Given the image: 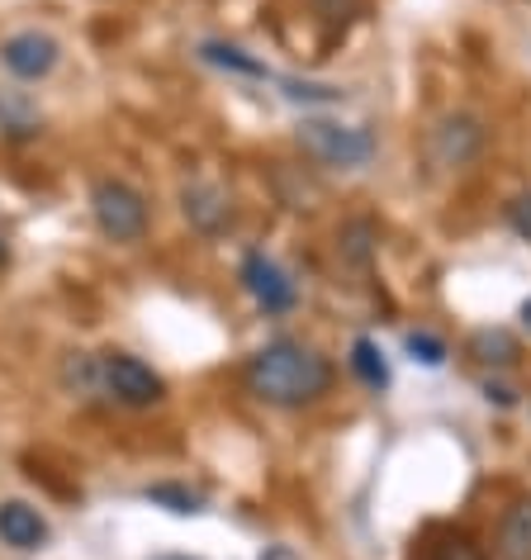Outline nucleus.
Instances as JSON below:
<instances>
[{
  "instance_id": "nucleus-1",
  "label": "nucleus",
  "mask_w": 531,
  "mask_h": 560,
  "mask_svg": "<svg viewBox=\"0 0 531 560\" xmlns=\"http://www.w3.org/2000/svg\"><path fill=\"white\" fill-rule=\"evenodd\" d=\"M243 381L261 404L304 409V404H318L332 389V361L323 352H314V347L281 338V342H266L247 361Z\"/></svg>"
},
{
  "instance_id": "nucleus-2",
  "label": "nucleus",
  "mask_w": 531,
  "mask_h": 560,
  "mask_svg": "<svg viewBox=\"0 0 531 560\" xmlns=\"http://www.w3.org/2000/svg\"><path fill=\"white\" fill-rule=\"evenodd\" d=\"M299 148L323 166H366L375 158V138L361 124H338V119H304L299 124Z\"/></svg>"
},
{
  "instance_id": "nucleus-3",
  "label": "nucleus",
  "mask_w": 531,
  "mask_h": 560,
  "mask_svg": "<svg viewBox=\"0 0 531 560\" xmlns=\"http://www.w3.org/2000/svg\"><path fill=\"white\" fill-rule=\"evenodd\" d=\"M91 214L109 243H138V237L148 233V200L129 186V180H115V176L95 180Z\"/></svg>"
},
{
  "instance_id": "nucleus-4",
  "label": "nucleus",
  "mask_w": 531,
  "mask_h": 560,
  "mask_svg": "<svg viewBox=\"0 0 531 560\" xmlns=\"http://www.w3.org/2000/svg\"><path fill=\"white\" fill-rule=\"evenodd\" d=\"M101 385L123 404V409H152V404H162V395H166L162 375L129 352L101 357Z\"/></svg>"
},
{
  "instance_id": "nucleus-5",
  "label": "nucleus",
  "mask_w": 531,
  "mask_h": 560,
  "mask_svg": "<svg viewBox=\"0 0 531 560\" xmlns=\"http://www.w3.org/2000/svg\"><path fill=\"white\" fill-rule=\"evenodd\" d=\"M243 285H247V295L261 304L266 314H285V310H295V280H290L281 271V261H271L266 252H247V261H243Z\"/></svg>"
},
{
  "instance_id": "nucleus-6",
  "label": "nucleus",
  "mask_w": 531,
  "mask_h": 560,
  "mask_svg": "<svg viewBox=\"0 0 531 560\" xmlns=\"http://www.w3.org/2000/svg\"><path fill=\"white\" fill-rule=\"evenodd\" d=\"M0 62L10 67L20 81H38L58 67V38L38 34V30H24V34H10L0 44Z\"/></svg>"
},
{
  "instance_id": "nucleus-7",
  "label": "nucleus",
  "mask_w": 531,
  "mask_h": 560,
  "mask_svg": "<svg viewBox=\"0 0 531 560\" xmlns=\"http://www.w3.org/2000/svg\"><path fill=\"white\" fill-rule=\"evenodd\" d=\"M0 541L15 546V551H38L48 541V523L34 503L24 499H5L0 503Z\"/></svg>"
},
{
  "instance_id": "nucleus-8",
  "label": "nucleus",
  "mask_w": 531,
  "mask_h": 560,
  "mask_svg": "<svg viewBox=\"0 0 531 560\" xmlns=\"http://www.w3.org/2000/svg\"><path fill=\"white\" fill-rule=\"evenodd\" d=\"M180 205H186V219H190L200 233H219V229H228V219H233L228 190H223V186H209V180H194V186H186Z\"/></svg>"
},
{
  "instance_id": "nucleus-9",
  "label": "nucleus",
  "mask_w": 531,
  "mask_h": 560,
  "mask_svg": "<svg viewBox=\"0 0 531 560\" xmlns=\"http://www.w3.org/2000/svg\"><path fill=\"white\" fill-rule=\"evenodd\" d=\"M498 551L508 560H531V499H517L498 523Z\"/></svg>"
},
{
  "instance_id": "nucleus-10",
  "label": "nucleus",
  "mask_w": 531,
  "mask_h": 560,
  "mask_svg": "<svg viewBox=\"0 0 531 560\" xmlns=\"http://www.w3.org/2000/svg\"><path fill=\"white\" fill-rule=\"evenodd\" d=\"M437 148L441 162H465L474 148H480V124L474 119H446L437 129Z\"/></svg>"
},
{
  "instance_id": "nucleus-11",
  "label": "nucleus",
  "mask_w": 531,
  "mask_h": 560,
  "mask_svg": "<svg viewBox=\"0 0 531 560\" xmlns=\"http://www.w3.org/2000/svg\"><path fill=\"white\" fill-rule=\"evenodd\" d=\"M470 357H480L484 366H512L517 342H512V332H503V328H480L470 338Z\"/></svg>"
},
{
  "instance_id": "nucleus-12",
  "label": "nucleus",
  "mask_w": 531,
  "mask_h": 560,
  "mask_svg": "<svg viewBox=\"0 0 531 560\" xmlns=\"http://www.w3.org/2000/svg\"><path fill=\"white\" fill-rule=\"evenodd\" d=\"M352 371L361 375V385H370V389H385L389 385V361H385V352L370 338H356V347H352Z\"/></svg>"
},
{
  "instance_id": "nucleus-13",
  "label": "nucleus",
  "mask_w": 531,
  "mask_h": 560,
  "mask_svg": "<svg viewBox=\"0 0 531 560\" xmlns=\"http://www.w3.org/2000/svg\"><path fill=\"white\" fill-rule=\"evenodd\" d=\"M143 499L162 503L166 513H180V517H190V513L204 509V499L194 494V489H186V485H152V489H143Z\"/></svg>"
},
{
  "instance_id": "nucleus-14",
  "label": "nucleus",
  "mask_w": 531,
  "mask_h": 560,
  "mask_svg": "<svg viewBox=\"0 0 531 560\" xmlns=\"http://www.w3.org/2000/svg\"><path fill=\"white\" fill-rule=\"evenodd\" d=\"M204 62L228 67V72H243V77H266V67L257 58H247L243 48H228V44H204Z\"/></svg>"
},
{
  "instance_id": "nucleus-15",
  "label": "nucleus",
  "mask_w": 531,
  "mask_h": 560,
  "mask_svg": "<svg viewBox=\"0 0 531 560\" xmlns=\"http://www.w3.org/2000/svg\"><path fill=\"white\" fill-rule=\"evenodd\" d=\"M403 347H409V357L423 361V366H441V361H446V342L432 338V332H409V342H403Z\"/></svg>"
},
{
  "instance_id": "nucleus-16",
  "label": "nucleus",
  "mask_w": 531,
  "mask_h": 560,
  "mask_svg": "<svg viewBox=\"0 0 531 560\" xmlns=\"http://www.w3.org/2000/svg\"><path fill=\"white\" fill-rule=\"evenodd\" d=\"M0 129H5V133H34L38 129V124H34V115H30V109H24V105H15V101H0Z\"/></svg>"
},
{
  "instance_id": "nucleus-17",
  "label": "nucleus",
  "mask_w": 531,
  "mask_h": 560,
  "mask_svg": "<svg viewBox=\"0 0 531 560\" xmlns=\"http://www.w3.org/2000/svg\"><path fill=\"white\" fill-rule=\"evenodd\" d=\"M508 223H512L517 237H527L531 243V195H517V200L508 205Z\"/></svg>"
},
{
  "instance_id": "nucleus-18",
  "label": "nucleus",
  "mask_w": 531,
  "mask_h": 560,
  "mask_svg": "<svg viewBox=\"0 0 531 560\" xmlns=\"http://www.w3.org/2000/svg\"><path fill=\"white\" fill-rule=\"evenodd\" d=\"M427 560H484V556L474 551L470 541H441V546H432Z\"/></svg>"
},
{
  "instance_id": "nucleus-19",
  "label": "nucleus",
  "mask_w": 531,
  "mask_h": 560,
  "mask_svg": "<svg viewBox=\"0 0 531 560\" xmlns=\"http://www.w3.org/2000/svg\"><path fill=\"white\" fill-rule=\"evenodd\" d=\"M484 395H488V404H503V409H508V404L517 399V395H512V389H508V385H494V381H488V385H484Z\"/></svg>"
},
{
  "instance_id": "nucleus-20",
  "label": "nucleus",
  "mask_w": 531,
  "mask_h": 560,
  "mask_svg": "<svg viewBox=\"0 0 531 560\" xmlns=\"http://www.w3.org/2000/svg\"><path fill=\"white\" fill-rule=\"evenodd\" d=\"M261 560H299L295 551H290V546H266V556Z\"/></svg>"
},
{
  "instance_id": "nucleus-21",
  "label": "nucleus",
  "mask_w": 531,
  "mask_h": 560,
  "mask_svg": "<svg viewBox=\"0 0 531 560\" xmlns=\"http://www.w3.org/2000/svg\"><path fill=\"white\" fill-rule=\"evenodd\" d=\"M522 324H527V328H531V300H527V304H522Z\"/></svg>"
},
{
  "instance_id": "nucleus-22",
  "label": "nucleus",
  "mask_w": 531,
  "mask_h": 560,
  "mask_svg": "<svg viewBox=\"0 0 531 560\" xmlns=\"http://www.w3.org/2000/svg\"><path fill=\"white\" fill-rule=\"evenodd\" d=\"M162 560H194V556H162Z\"/></svg>"
},
{
  "instance_id": "nucleus-23",
  "label": "nucleus",
  "mask_w": 531,
  "mask_h": 560,
  "mask_svg": "<svg viewBox=\"0 0 531 560\" xmlns=\"http://www.w3.org/2000/svg\"><path fill=\"white\" fill-rule=\"evenodd\" d=\"M0 257H5V237H0Z\"/></svg>"
}]
</instances>
